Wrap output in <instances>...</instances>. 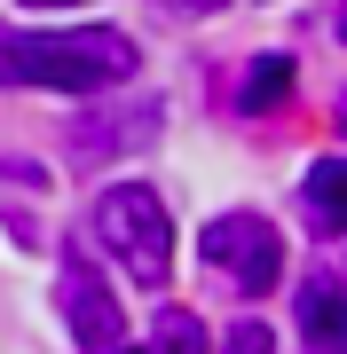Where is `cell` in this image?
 Here are the masks:
<instances>
[{"instance_id":"cell-8","label":"cell","mask_w":347,"mask_h":354,"mask_svg":"<svg viewBox=\"0 0 347 354\" xmlns=\"http://www.w3.org/2000/svg\"><path fill=\"white\" fill-rule=\"evenodd\" d=\"M300 197H308L316 228L332 236V228H347V158H316L308 181H300Z\"/></svg>"},{"instance_id":"cell-9","label":"cell","mask_w":347,"mask_h":354,"mask_svg":"<svg viewBox=\"0 0 347 354\" xmlns=\"http://www.w3.org/2000/svg\"><path fill=\"white\" fill-rule=\"evenodd\" d=\"M150 346L158 354H206V323H197L190 307H166V315L150 323Z\"/></svg>"},{"instance_id":"cell-3","label":"cell","mask_w":347,"mask_h":354,"mask_svg":"<svg viewBox=\"0 0 347 354\" xmlns=\"http://www.w3.org/2000/svg\"><path fill=\"white\" fill-rule=\"evenodd\" d=\"M197 260H206L229 291L260 299V291L276 283V268H284V236L269 228V213H221V221H206V236H197Z\"/></svg>"},{"instance_id":"cell-11","label":"cell","mask_w":347,"mask_h":354,"mask_svg":"<svg viewBox=\"0 0 347 354\" xmlns=\"http://www.w3.org/2000/svg\"><path fill=\"white\" fill-rule=\"evenodd\" d=\"M174 8H197V16H206V8H221V0H174Z\"/></svg>"},{"instance_id":"cell-10","label":"cell","mask_w":347,"mask_h":354,"mask_svg":"<svg viewBox=\"0 0 347 354\" xmlns=\"http://www.w3.org/2000/svg\"><path fill=\"white\" fill-rule=\"evenodd\" d=\"M221 354H269V330H260V323H237V330H229V346H221Z\"/></svg>"},{"instance_id":"cell-1","label":"cell","mask_w":347,"mask_h":354,"mask_svg":"<svg viewBox=\"0 0 347 354\" xmlns=\"http://www.w3.org/2000/svg\"><path fill=\"white\" fill-rule=\"evenodd\" d=\"M142 71V48L118 24L79 32H0V87H55V95H103Z\"/></svg>"},{"instance_id":"cell-6","label":"cell","mask_w":347,"mask_h":354,"mask_svg":"<svg viewBox=\"0 0 347 354\" xmlns=\"http://www.w3.org/2000/svg\"><path fill=\"white\" fill-rule=\"evenodd\" d=\"M300 330H308V346L347 354V283H308L300 291Z\"/></svg>"},{"instance_id":"cell-2","label":"cell","mask_w":347,"mask_h":354,"mask_svg":"<svg viewBox=\"0 0 347 354\" xmlns=\"http://www.w3.org/2000/svg\"><path fill=\"white\" fill-rule=\"evenodd\" d=\"M95 236H103V252L127 268L142 291L166 283V268H174V221H166V205H158V189H142V181L103 189L95 197Z\"/></svg>"},{"instance_id":"cell-13","label":"cell","mask_w":347,"mask_h":354,"mask_svg":"<svg viewBox=\"0 0 347 354\" xmlns=\"http://www.w3.org/2000/svg\"><path fill=\"white\" fill-rule=\"evenodd\" d=\"M339 39H347V8H339Z\"/></svg>"},{"instance_id":"cell-14","label":"cell","mask_w":347,"mask_h":354,"mask_svg":"<svg viewBox=\"0 0 347 354\" xmlns=\"http://www.w3.org/2000/svg\"><path fill=\"white\" fill-rule=\"evenodd\" d=\"M339 127H347V102H339Z\"/></svg>"},{"instance_id":"cell-4","label":"cell","mask_w":347,"mask_h":354,"mask_svg":"<svg viewBox=\"0 0 347 354\" xmlns=\"http://www.w3.org/2000/svg\"><path fill=\"white\" fill-rule=\"evenodd\" d=\"M55 307H64V323H71V339L87 346V354H118L127 346V315H118V299H111V283L95 276L87 260H64V276H55Z\"/></svg>"},{"instance_id":"cell-7","label":"cell","mask_w":347,"mask_h":354,"mask_svg":"<svg viewBox=\"0 0 347 354\" xmlns=\"http://www.w3.org/2000/svg\"><path fill=\"white\" fill-rule=\"evenodd\" d=\"M292 55H253V64H244V95H237V111L244 118H269V111H284V102H292Z\"/></svg>"},{"instance_id":"cell-12","label":"cell","mask_w":347,"mask_h":354,"mask_svg":"<svg viewBox=\"0 0 347 354\" xmlns=\"http://www.w3.org/2000/svg\"><path fill=\"white\" fill-rule=\"evenodd\" d=\"M24 8H64V0H24Z\"/></svg>"},{"instance_id":"cell-5","label":"cell","mask_w":347,"mask_h":354,"mask_svg":"<svg viewBox=\"0 0 347 354\" xmlns=\"http://www.w3.org/2000/svg\"><path fill=\"white\" fill-rule=\"evenodd\" d=\"M158 134V102H127L118 118H79L71 142H79V158H111V150H127V142H150Z\"/></svg>"}]
</instances>
